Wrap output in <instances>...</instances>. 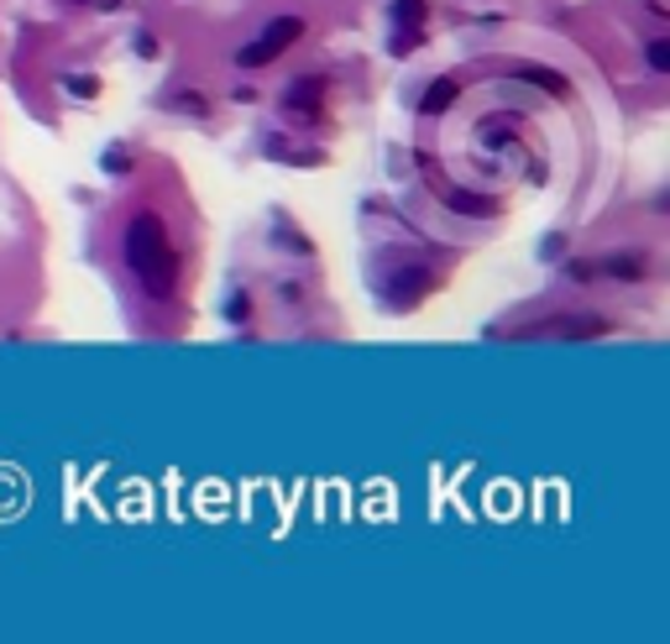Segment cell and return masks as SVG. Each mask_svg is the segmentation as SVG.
<instances>
[{"instance_id": "9", "label": "cell", "mask_w": 670, "mask_h": 644, "mask_svg": "<svg viewBox=\"0 0 670 644\" xmlns=\"http://www.w3.org/2000/svg\"><path fill=\"white\" fill-rule=\"evenodd\" d=\"M613 273H619V278H639V273H645V263H639V252H628V257H619V263H613Z\"/></svg>"}, {"instance_id": "6", "label": "cell", "mask_w": 670, "mask_h": 644, "mask_svg": "<svg viewBox=\"0 0 670 644\" xmlns=\"http://www.w3.org/2000/svg\"><path fill=\"white\" fill-rule=\"evenodd\" d=\"M645 58H649V69L655 73H670V37H655L645 48Z\"/></svg>"}, {"instance_id": "8", "label": "cell", "mask_w": 670, "mask_h": 644, "mask_svg": "<svg viewBox=\"0 0 670 644\" xmlns=\"http://www.w3.org/2000/svg\"><path fill=\"white\" fill-rule=\"evenodd\" d=\"M314 100H320V79H304V84L288 95V105H314Z\"/></svg>"}, {"instance_id": "3", "label": "cell", "mask_w": 670, "mask_h": 644, "mask_svg": "<svg viewBox=\"0 0 670 644\" xmlns=\"http://www.w3.org/2000/svg\"><path fill=\"white\" fill-rule=\"evenodd\" d=\"M451 210H466V215H477V220H487V215H498V199H487V194H451Z\"/></svg>"}, {"instance_id": "1", "label": "cell", "mask_w": 670, "mask_h": 644, "mask_svg": "<svg viewBox=\"0 0 670 644\" xmlns=\"http://www.w3.org/2000/svg\"><path fill=\"white\" fill-rule=\"evenodd\" d=\"M126 263H131V273L142 278V288L152 299L173 294L178 267H173V246H168V231L158 215H137L131 220V231H126Z\"/></svg>"}, {"instance_id": "2", "label": "cell", "mask_w": 670, "mask_h": 644, "mask_svg": "<svg viewBox=\"0 0 670 644\" xmlns=\"http://www.w3.org/2000/svg\"><path fill=\"white\" fill-rule=\"evenodd\" d=\"M299 37H304V22H299V16H278L252 48H241V64H246V69H252V64H273V58L284 48H293Z\"/></svg>"}, {"instance_id": "5", "label": "cell", "mask_w": 670, "mask_h": 644, "mask_svg": "<svg viewBox=\"0 0 670 644\" xmlns=\"http://www.w3.org/2000/svg\"><path fill=\"white\" fill-rule=\"evenodd\" d=\"M393 16H398V26H404V32L425 26V0H393Z\"/></svg>"}, {"instance_id": "7", "label": "cell", "mask_w": 670, "mask_h": 644, "mask_svg": "<svg viewBox=\"0 0 670 644\" xmlns=\"http://www.w3.org/2000/svg\"><path fill=\"white\" fill-rule=\"evenodd\" d=\"M524 79H529V84H545L551 95H566V79H561L555 69H524Z\"/></svg>"}, {"instance_id": "4", "label": "cell", "mask_w": 670, "mask_h": 644, "mask_svg": "<svg viewBox=\"0 0 670 644\" xmlns=\"http://www.w3.org/2000/svg\"><path fill=\"white\" fill-rule=\"evenodd\" d=\"M451 100H455V79H435L430 95L419 100V111H425V116H440V111H446Z\"/></svg>"}]
</instances>
